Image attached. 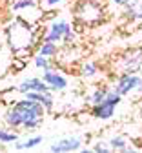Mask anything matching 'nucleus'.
I'll use <instances>...</instances> for the list:
<instances>
[{
	"label": "nucleus",
	"mask_w": 142,
	"mask_h": 153,
	"mask_svg": "<svg viewBox=\"0 0 142 153\" xmlns=\"http://www.w3.org/2000/svg\"><path fill=\"white\" fill-rule=\"evenodd\" d=\"M120 102H122V95H118L111 88L102 102L97 104V106H91L89 115L93 119H97V120H109V119L115 117V109L120 106Z\"/></svg>",
	"instance_id": "423d86ee"
},
{
	"label": "nucleus",
	"mask_w": 142,
	"mask_h": 153,
	"mask_svg": "<svg viewBox=\"0 0 142 153\" xmlns=\"http://www.w3.org/2000/svg\"><path fill=\"white\" fill-rule=\"evenodd\" d=\"M111 4H115V6H120V7H126V6H129L133 0H109Z\"/></svg>",
	"instance_id": "393cba45"
},
{
	"label": "nucleus",
	"mask_w": 142,
	"mask_h": 153,
	"mask_svg": "<svg viewBox=\"0 0 142 153\" xmlns=\"http://www.w3.org/2000/svg\"><path fill=\"white\" fill-rule=\"evenodd\" d=\"M44 115H46V109H44L42 104L22 95V99L15 100L6 109L4 122H6V126H9L13 129L35 131V129H38L42 126Z\"/></svg>",
	"instance_id": "f257e3e1"
},
{
	"label": "nucleus",
	"mask_w": 142,
	"mask_h": 153,
	"mask_svg": "<svg viewBox=\"0 0 142 153\" xmlns=\"http://www.w3.org/2000/svg\"><path fill=\"white\" fill-rule=\"evenodd\" d=\"M109 89H111V86H108V84L97 86L91 93H88L86 97H84V102H86L88 106H97V104H100V102L106 99V95H108Z\"/></svg>",
	"instance_id": "4468645a"
},
{
	"label": "nucleus",
	"mask_w": 142,
	"mask_h": 153,
	"mask_svg": "<svg viewBox=\"0 0 142 153\" xmlns=\"http://www.w3.org/2000/svg\"><path fill=\"white\" fill-rule=\"evenodd\" d=\"M28 68V62H26V59H16L15 56V62H13V69H15V73H18V71H24Z\"/></svg>",
	"instance_id": "b1692460"
},
{
	"label": "nucleus",
	"mask_w": 142,
	"mask_h": 153,
	"mask_svg": "<svg viewBox=\"0 0 142 153\" xmlns=\"http://www.w3.org/2000/svg\"><path fill=\"white\" fill-rule=\"evenodd\" d=\"M113 68L118 73H140L142 71V46L129 48L122 51L113 62Z\"/></svg>",
	"instance_id": "39448f33"
},
{
	"label": "nucleus",
	"mask_w": 142,
	"mask_h": 153,
	"mask_svg": "<svg viewBox=\"0 0 142 153\" xmlns=\"http://www.w3.org/2000/svg\"><path fill=\"white\" fill-rule=\"evenodd\" d=\"M93 151L95 153H111V148L108 144V140H95L93 142Z\"/></svg>",
	"instance_id": "5701e85b"
},
{
	"label": "nucleus",
	"mask_w": 142,
	"mask_h": 153,
	"mask_svg": "<svg viewBox=\"0 0 142 153\" xmlns=\"http://www.w3.org/2000/svg\"><path fill=\"white\" fill-rule=\"evenodd\" d=\"M16 140H18V133L13 128L9 126L0 128V144H15Z\"/></svg>",
	"instance_id": "6ab92c4d"
},
{
	"label": "nucleus",
	"mask_w": 142,
	"mask_h": 153,
	"mask_svg": "<svg viewBox=\"0 0 142 153\" xmlns=\"http://www.w3.org/2000/svg\"><path fill=\"white\" fill-rule=\"evenodd\" d=\"M6 38L9 49L16 59H28L40 44L38 26H31L29 22L16 16L13 22L6 26Z\"/></svg>",
	"instance_id": "f03ea898"
},
{
	"label": "nucleus",
	"mask_w": 142,
	"mask_h": 153,
	"mask_svg": "<svg viewBox=\"0 0 142 153\" xmlns=\"http://www.w3.org/2000/svg\"><path fill=\"white\" fill-rule=\"evenodd\" d=\"M78 60V51L73 46H64V49H60L58 55L55 56V62H58V66H71Z\"/></svg>",
	"instance_id": "ddd939ff"
},
{
	"label": "nucleus",
	"mask_w": 142,
	"mask_h": 153,
	"mask_svg": "<svg viewBox=\"0 0 142 153\" xmlns=\"http://www.w3.org/2000/svg\"><path fill=\"white\" fill-rule=\"evenodd\" d=\"M36 4H38L36 0H16V2H13L11 9H13L15 13H20V11H24V9H28V7H31V6H36Z\"/></svg>",
	"instance_id": "4be33fe9"
},
{
	"label": "nucleus",
	"mask_w": 142,
	"mask_h": 153,
	"mask_svg": "<svg viewBox=\"0 0 142 153\" xmlns=\"http://www.w3.org/2000/svg\"><path fill=\"white\" fill-rule=\"evenodd\" d=\"M42 80L48 84V88H49L53 93L66 91V89H68V86H69L68 76H66L62 71H58L57 68L44 69V71H42Z\"/></svg>",
	"instance_id": "6e6552de"
},
{
	"label": "nucleus",
	"mask_w": 142,
	"mask_h": 153,
	"mask_svg": "<svg viewBox=\"0 0 142 153\" xmlns=\"http://www.w3.org/2000/svg\"><path fill=\"white\" fill-rule=\"evenodd\" d=\"M13 89L16 93H29V91H51L48 88V84L42 80V76H29V79L20 80L16 86H13Z\"/></svg>",
	"instance_id": "9d476101"
},
{
	"label": "nucleus",
	"mask_w": 142,
	"mask_h": 153,
	"mask_svg": "<svg viewBox=\"0 0 142 153\" xmlns=\"http://www.w3.org/2000/svg\"><path fill=\"white\" fill-rule=\"evenodd\" d=\"M73 20L78 26H98L106 20V7L102 0H77L73 6Z\"/></svg>",
	"instance_id": "7ed1b4c3"
},
{
	"label": "nucleus",
	"mask_w": 142,
	"mask_h": 153,
	"mask_svg": "<svg viewBox=\"0 0 142 153\" xmlns=\"http://www.w3.org/2000/svg\"><path fill=\"white\" fill-rule=\"evenodd\" d=\"M38 4H40V7L48 13V11H53V9L62 7V6L66 4V0H40Z\"/></svg>",
	"instance_id": "412c9836"
},
{
	"label": "nucleus",
	"mask_w": 142,
	"mask_h": 153,
	"mask_svg": "<svg viewBox=\"0 0 142 153\" xmlns=\"http://www.w3.org/2000/svg\"><path fill=\"white\" fill-rule=\"evenodd\" d=\"M58 51H60V46L57 42H49V40H40V44L36 46V53L49 56V59H55L58 55Z\"/></svg>",
	"instance_id": "f3484780"
},
{
	"label": "nucleus",
	"mask_w": 142,
	"mask_h": 153,
	"mask_svg": "<svg viewBox=\"0 0 142 153\" xmlns=\"http://www.w3.org/2000/svg\"><path fill=\"white\" fill-rule=\"evenodd\" d=\"M33 64H35V68H36V69H42V71H44V69L53 68V59L35 53V55H33Z\"/></svg>",
	"instance_id": "aec40b11"
},
{
	"label": "nucleus",
	"mask_w": 142,
	"mask_h": 153,
	"mask_svg": "<svg viewBox=\"0 0 142 153\" xmlns=\"http://www.w3.org/2000/svg\"><path fill=\"white\" fill-rule=\"evenodd\" d=\"M40 40H49L57 44H64V46H75L77 42V31L71 22L64 20V18H55L51 20L46 29L42 31Z\"/></svg>",
	"instance_id": "20e7f679"
},
{
	"label": "nucleus",
	"mask_w": 142,
	"mask_h": 153,
	"mask_svg": "<svg viewBox=\"0 0 142 153\" xmlns=\"http://www.w3.org/2000/svg\"><path fill=\"white\" fill-rule=\"evenodd\" d=\"M24 97L40 102V104L44 106L46 111H51V109L55 108V97H53V91H29V93H24Z\"/></svg>",
	"instance_id": "9b49d317"
},
{
	"label": "nucleus",
	"mask_w": 142,
	"mask_h": 153,
	"mask_svg": "<svg viewBox=\"0 0 142 153\" xmlns=\"http://www.w3.org/2000/svg\"><path fill=\"white\" fill-rule=\"evenodd\" d=\"M42 142H44V137L42 135H31L26 140H16L13 144V148L16 151H28V149H35L36 146H40Z\"/></svg>",
	"instance_id": "2eb2a0df"
},
{
	"label": "nucleus",
	"mask_w": 142,
	"mask_h": 153,
	"mask_svg": "<svg viewBox=\"0 0 142 153\" xmlns=\"http://www.w3.org/2000/svg\"><path fill=\"white\" fill-rule=\"evenodd\" d=\"M108 144H109L111 151H120V153L135 151V149L129 146V142H128V139H126L124 135H115V137H111V139L108 140Z\"/></svg>",
	"instance_id": "dca6fc26"
},
{
	"label": "nucleus",
	"mask_w": 142,
	"mask_h": 153,
	"mask_svg": "<svg viewBox=\"0 0 142 153\" xmlns=\"http://www.w3.org/2000/svg\"><path fill=\"white\" fill-rule=\"evenodd\" d=\"M111 88L122 97L142 93V75L140 73H118Z\"/></svg>",
	"instance_id": "0eeeda50"
},
{
	"label": "nucleus",
	"mask_w": 142,
	"mask_h": 153,
	"mask_svg": "<svg viewBox=\"0 0 142 153\" xmlns=\"http://www.w3.org/2000/svg\"><path fill=\"white\" fill-rule=\"evenodd\" d=\"M124 18L129 24H142V0H133L124 7Z\"/></svg>",
	"instance_id": "f8f14e48"
},
{
	"label": "nucleus",
	"mask_w": 142,
	"mask_h": 153,
	"mask_svg": "<svg viewBox=\"0 0 142 153\" xmlns=\"http://www.w3.org/2000/svg\"><path fill=\"white\" fill-rule=\"evenodd\" d=\"M82 139L80 137H62L55 140L51 146H49V151L51 153H71V151H78L82 148Z\"/></svg>",
	"instance_id": "1a4fd4ad"
},
{
	"label": "nucleus",
	"mask_w": 142,
	"mask_h": 153,
	"mask_svg": "<svg viewBox=\"0 0 142 153\" xmlns=\"http://www.w3.org/2000/svg\"><path fill=\"white\" fill-rule=\"evenodd\" d=\"M98 71H100V69H98L97 62H93V60H86V62L80 64V68H78L80 76H82V79H86V80L95 79V76L98 75Z\"/></svg>",
	"instance_id": "a211bd4d"
}]
</instances>
